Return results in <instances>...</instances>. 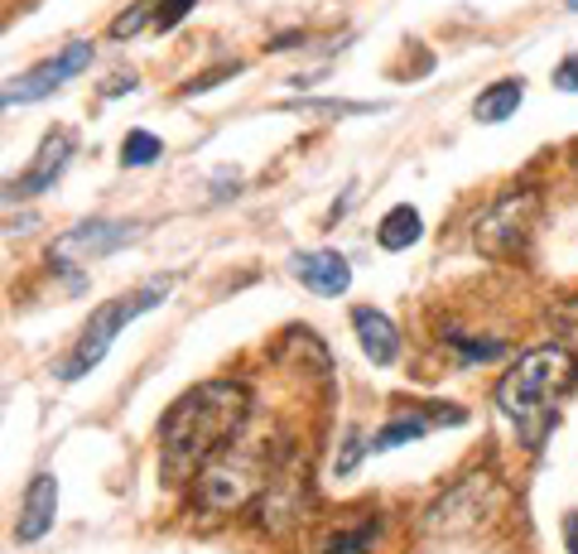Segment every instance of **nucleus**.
I'll use <instances>...</instances> for the list:
<instances>
[{"label": "nucleus", "mask_w": 578, "mask_h": 554, "mask_svg": "<svg viewBox=\"0 0 578 554\" xmlns=\"http://www.w3.org/2000/svg\"><path fill=\"white\" fill-rule=\"evenodd\" d=\"M246 415H251V390L237 382H202L173 400L159 425L165 483H193L217 454L241 439Z\"/></svg>", "instance_id": "nucleus-1"}, {"label": "nucleus", "mask_w": 578, "mask_h": 554, "mask_svg": "<svg viewBox=\"0 0 578 554\" xmlns=\"http://www.w3.org/2000/svg\"><path fill=\"white\" fill-rule=\"evenodd\" d=\"M574 376H578V362L559 343L535 347V353H526L501 376L497 405L506 419H516V429H526V444H540V434L549 429V415H555V405L569 390Z\"/></svg>", "instance_id": "nucleus-2"}, {"label": "nucleus", "mask_w": 578, "mask_h": 554, "mask_svg": "<svg viewBox=\"0 0 578 554\" xmlns=\"http://www.w3.org/2000/svg\"><path fill=\"white\" fill-rule=\"evenodd\" d=\"M173 289V280L169 275H159V280H150V285H140V289H126L121 299H111V304H101V309L87 318V328L78 333V343H72V353L58 362L53 367V376L58 382H78V376H87L97 367L101 357L111 353V343H116V333H121L126 324H136L140 314H150V309H159L165 304V295Z\"/></svg>", "instance_id": "nucleus-3"}, {"label": "nucleus", "mask_w": 578, "mask_h": 554, "mask_svg": "<svg viewBox=\"0 0 578 554\" xmlns=\"http://www.w3.org/2000/svg\"><path fill=\"white\" fill-rule=\"evenodd\" d=\"M280 463H270L266 448L251 454H217L208 468L193 477V502L202 512H237L246 502H260V492L270 487V477Z\"/></svg>", "instance_id": "nucleus-4"}, {"label": "nucleus", "mask_w": 578, "mask_h": 554, "mask_svg": "<svg viewBox=\"0 0 578 554\" xmlns=\"http://www.w3.org/2000/svg\"><path fill=\"white\" fill-rule=\"evenodd\" d=\"M501 506V487L491 473H468L462 483H454L448 492H439L425 516H419V531L429 535V541H458V535H472L482 531L491 512Z\"/></svg>", "instance_id": "nucleus-5"}, {"label": "nucleus", "mask_w": 578, "mask_h": 554, "mask_svg": "<svg viewBox=\"0 0 578 554\" xmlns=\"http://www.w3.org/2000/svg\"><path fill=\"white\" fill-rule=\"evenodd\" d=\"M535 212H540V194H530V188H516V194L497 198L472 227L477 246H482L487 256H516L535 227Z\"/></svg>", "instance_id": "nucleus-6"}, {"label": "nucleus", "mask_w": 578, "mask_h": 554, "mask_svg": "<svg viewBox=\"0 0 578 554\" xmlns=\"http://www.w3.org/2000/svg\"><path fill=\"white\" fill-rule=\"evenodd\" d=\"M140 237V222H126V217H87V222L68 227L63 237L53 241L49 260L58 270H72V266H87V260H101L111 251H121Z\"/></svg>", "instance_id": "nucleus-7"}, {"label": "nucleus", "mask_w": 578, "mask_h": 554, "mask_svg": "<svg viewBox=\"0 0 578 554\" xmlns=\"http://www.w3.org/2000/svg\"><path fill=\"white\" fill-rule=\"evenodd\" d=\"M87 63H92V43H87V39L68 43L58 58H49V63H39V68H29L20 82L6 87V107H29V101H43L49 92H58L68 78H78Z\"/></svg>", "instance_id": "nucleus-8"}, {"label": "nucleus", "mask_w": 578, "mask_h": 554, "mask_svg": "<svg viewBox=\"0 0 578 554\" xmlns=\"http://www.w3.org/2000/svg\"><path fill=\"white\" fill-rule=\"evenodd\" d=\"M68 159H72V136L68 130H49L39 145V155H34V165H29L20 179H14L6 188V198H34V194H49V188L63 179V169H68Z\"/></svg>", "instance_id": "nucleus-9"}, {"label": "nucleus", "mask_w": 578, "mask_h": 554, "mask_svg": "<svg viewBox=\"0 0 578 554\" xmlns=\"http://www.w3.org/2000/svg\"><path fill=\"white\" fill-rule=\"evenodd\" d=\"M289 275L303 285V289H313L318 299H338L347 295V285H352V266H347V256L338 251H295L289 256Z\"/></svg>", "instance_id": "nucleus-10"}, {"label": "nucleus", "mask_w": 578, "mask_h": 554, "mask_svg": "<svg viewBox=\"0 0 578 554\" xmlns=\"http://www.w3.org/2000/svg\"><path fill=\"white\" fill-rule=\"evenodd\" d=\"M58 516V477L53 473H34L24 487V502H20V521H14V541L20 545H34L49 535Z\"/></svg>", "instance_id": "nucleus-11"}, {"label": "nucleus", "mask_w": 578, "mask_h": 554, "mask_svg": "<svg viewBox=\"0 0 578 554\" xmlns=\"http://www.w3.org/2000/svg\"><path fill=\"white\" fill-rule=\"evenodd\" d=\"M299 512H303V487L299 483L289 487V473H275L270 487L260 492V502H256L260 531H266V535H289L299 526Z\"/></svg>", "instance_id": "nucleus-12"}, {"label": "nucleus", "mask_w": 578, "mask_h": 554, "mask_svg": "<svg viewBox=\"0 0 578 554\" xmlns=\"http://www.w3.org/2000/svg\"><path fill=\"white\" fill-rule=\"evenodd\" d=\"M462 410L458 405H425V410H405L396 415L390 425L376 434V439L367 448H396V444H410V439H425L429 429H439V425H458Z\"/></svg>", "instance_id": "nucleus-13"}, {"label": "nucleus", "mask_w": 578, "mask_h": 554, "mask_svg": "<svg viewBox=\"0 0 578 554\" xmlns=\"http://www.w3.org/2000/svg\"><path fill=\"white\" fill-rule=\"evenodd\" d=\"M352 328L361 338V353H367L376 367H390L400 353V328L390 324V318L381 309H352Z\"/></svg>", "instance_id": "nucleus-14"}, {"label": "nucleus", "mask_w": 578, "mask_h": 554, "mask_svg": "<svg viewBox=\"0 0 578 554\" xmlns=\"http://www.w3.org/2000/svg\"><path fill=\"white\" fill-rule=\"evenodd\" d=\"M520 101H526V82H520V78H501V82L482 87V97L472 101V116L482 126H501V121H511V116L520 111Z\"/></svg>", "instance_id": "nucleus-15"}, {"label": "nucleus", "mask_w": 578, "mask_h": 554, "mask_svg": "<svg viewBox=\"0 0 578 554\" xmlns=\"http://www.w3.org/2000/svg\"><path fill=\"white\" fill-rule=\"evenodd\" d=\"M425 237V217H419L410 202H396L381 222H376V241L386 246V251H405V246H415Z\"/></svg>", "instance_id": "nucleus-16"}, {"label": "nucleus", "mask_w": 578, "mask_h": 554, "mask_svg": "<svg viewBox=\"0 0 578 554\" xmlns=\"http://www.w3.org/2000/svg\"><path fill=\"white\" fill-rule=\"evenodd\" d=\"M371 535H376V521H357V526H347V531H328L318 554H367L376 545Z\"/></svg>", "instance_id": "nucleus-17"}, {"label": "nucleus", "mask_w": 578, "mask_h": 554, "mask_svg": "<svg viewBox=\"0 0 578 554\" xmlns=\"http://www.w3.org/2000/svg\"><path fill=\"white\" fill-rule=\"evenodd\" d=\"M159 155H165V140L150 136V130H130L126 145H121V165L126 169H150Z\"/></svg>", "instance_id": "nucleus-18"}, {"label": "nucleus", "mask_w": 578, "mask_h": 554, "mask_svg": "<svg viewBox=\"0 0 578 554\" xmlns=\"http://www.w3.org/2000/svg\"><path fill=\"white\" fill-rule=\"evenodd\" d=\"M155 14H159V0H136V6L121 10V14L111 20V39H116V43L136 39L140 29H150V24H155Z\"/></svg>", "instance_id": "nucleus-19"}, {"label": "nucleus", "mask_w": 578, "mask_h": 554, "mask_svg": "<svg viewBox=\"0 0 578 554\" xmlns=\"http://www.w3.org/2000/svg\"><path fill=\"white\" fill-rule=\"evenodd\" d=\"M448 343H458V353L468 357V362H491V357L506 353L497 338H482V343H477V338H458V333H448Z\"/></svg>", "instance_id": "nucleus-20"}, {"label": "nucleus", "mask_w": 578, "mask_h": 554, "mask_svg": "<svg viewBox=\"0 0 578 554\" xmlns=\"http://www.w3.org/2000/svg\"><path fill=\"white\" fill-rule=\"evenodd\" d=\"M193 10V0H159V14H155V29H173L183 14Z\"/></svg>", "instance_id": "nucleus-21"}, {"label": "nucleus", "mask_w": 578, "mask_h": 554, "mask_svg": "<svg viewBox=\"0 0 578 554\" xmlns=\"http://www.w3.org/2000/svg\"><path fill=\"white\" fill-rule=\"evenodd\" d=\"M555 87H559V92H578V53H569L555 68Z\"/></svg>", "instance_id": "nucleus-22"}, {"label": "nucleus", "mask_w": 578, "mask_h": 554, "mask_svg": "<svg viewBox=\"0 0 578 554\" xmlns=\"http://www.w3.org/2000/svg\"><path fill=\"white\" fill-rule=\"evenodd\" d=\"M130 87H136V78H130V72H121L116 82H107V97H121V92H130Z\"/></svg>", "instance_id": "nucleus-23"}, {"label": "nucleus", "mask_w": 578, "mask_h": 554, "mask_svg": "<svg viewBox=\"0 0 578 554\" xmlns=\"http://www.w3.org/2000/svg\"><path fill=\"white\" fill-rule=\"evenodd\" d=\"M564 6H569V10H574V14H578V0H564Z\"/></svg>", "instance_id": "nucleus-24"}]
</instances>
